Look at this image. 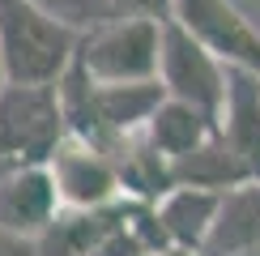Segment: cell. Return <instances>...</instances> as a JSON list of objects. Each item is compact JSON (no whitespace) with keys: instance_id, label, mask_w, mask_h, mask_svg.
I'll return each instance as SVG.
<instances>
[{"instance_id":"cell-3","label":"cell","mask_w":260,"mask_h":256,"mask_svg":"<svg viewBox=\"0 0 260 256\" xmlns=\"http://www.w3.org/2000/svg\"><path fill=\"white\" fill-rule=\"evenodd\" d=\"M56 85H9L0 90V167H47L64 141Z\"/></svg>"},{"instance_id":"cell-16","label":"cell","mask_w":260,"mask_h":256,"mask_svg":"<svg viewBox=\"0 0 260 256\" xmlns=\"http://www.w3.org/2000/svg\"><path fill=\"white\" fill-rule=\"evenodd\" d=\"M107 17H141V21H171L175 0H103Z\"/></svg>"},{"instance_id":"cell-14","label":"cell","mask_w":260,"mask_h":256,"mask_svg":"<svg viewBox=\"0 0 260 256\" xmlns=\"http://www.w3.org/2000/svg\"><path fill=\"white\" fill-rule=\"evenodd\" d=\"M141 141H145L154 154H162L167 163H179V158H188L192 149H197L209 133H218L209 120H205L201 111H192L188 103H175V99H162L158 111L149 115V124L141 128Z\"/></svg>"},{"instance_id":"cell-13","label":"cell","mask_w":260,"mask_h":256,"mask_svg":"<svg viewBox=\"0 0 260 256\" xmlns=\"http://www.w3.org/2000/svg\"><path fill=\"white\" fill-rule=\"evenodd\" d=\"M218 192H201V188H171L167 197L154 205V218L162 235H167V248H183L197 252L213 227V213H218Z\"/></svg>"},{"instance_id":"cell-9","label":"cell","mask_w":260,"mask_h":256,"mask_svg":"<svg viewBox=\"0 0 260 256\" xmlns=\"http://www.w3.org/2000/svg\"><path fill=\"white\" fill-rule=\"evenodd\" d=\"M218 133L260 179V77L243 69H226V99L218 115Z\"/></svg>"},{"instance_id":"cell-6","label":"cell","mask_w":260,"mask_h":256,"mask_svg":"<svg viewBox=\"0 0 260 256\" xmlns=\"http://www.w3.org/2000/svg\"><path fill=\"white\" fill-rule=\"evenodd\" d=\"M47 175L56 184L60 209H107L120 201V175H115V158L94 145H81L64 137L56 154L47 158Z\"/></svg>"},{"instance_id":"cell-2","label":"cell","mask_w":260,"mask_h":256,"mask_svg":"<svg viewBox=\"0 0 260 256\" xmlns=\"http://www.w3.org/2000/svg\"><path fill=\"white\" fill-rule=\"evenodd\" d=\"M158 30L162 21L107 17L77 39V69L99 85L154 81L158 77Z\"/></svg>"},{"instance_id":"cell-8","label":"cell","mask_w":260,"mask_h":256,"mask_svg":"<svg viewBox=\"0 0 260 256\" xmlns=\"http://www.w3.org/2000/svg\"><path fill=\"white\" fill-rule=\"evenodd\" d=\"M260 252V179L222 192L213 227L201 243V256H252Z\"/></svg>"},{"instance_id":"cell-18","label":"cell","mask_w":260,"mask_h":256,"mask_svg":"<svg viewBox=\"0 0 260 256\" xmlns=\"http://www.w3.org/2000/svg\"><path fill=\"white\" fill-rule=\"evenodd\" d=\"M158 256H197V252H183V248H167V252H158Z\"/></svg>"},{"instance_id":"cell-4","label":"cell","mask_w":260,"mask_h":256,"mask_svg":"<svg viewBox=\"0 0 260 256\" xmlns=\"http://www.w3.org/2000/svg\"><path fill=\"white\" fill-rule=\"evenodd\" d=\"M158 85L167 99L188 103L218 128L222 99H226V69L192 35H183L175 21H162L158 30Z\"/></svg>"},{"instance_id":"cell-17","label":"cell","mask_w":260,"mask_h":256,"mask_svg":"<svg viewBox=\"0 0 260 256\" xmlns=\"http://www.w3.org/2000/svg\"><path fill=\"white\" fill-rule=\"evenodd\" d=\"M0 256H39V248H35V239H17V235L0 231Z\"/></svg>"},{"instance_id":"cell-10","label":"cell","mask_w":260,"mask_h":256,"mask_svg":"<svg viewBox=\"0 0 260 256\" xmlns=\"http://www.w3.org/2000/svg\"><path fill=\"white\" fill-rule=\"evenodd\" d=\"M124 222V197L107 209H60V218L35 239L39 256H94L120 231Z\"/></svg>"},{"instance_id":"cell-5","label":"cell","mask_w":260,"mask_h":256,"mask_svg":"<svg viewBox=\"0 0 260 256\" xmlns=\"http://www.w3.org/2000/svg\"><path fill=\"white\" fill-rule=\"evenodd\" d=\"M171 21L197 39L222 69H243L260 77V30L231 0H175Z\"/></svg>"},{"instance_id":"cell-12","label":"cell","mask_w":260,"mask_h":256,"mask_svg":"<svg viewBox=\"0 0 260 256\" xmlns=\"http://www.w3.org/2000/svg\"><path fill=\"white\" fill-rule=\"evenodd\" d=\"M171 179H175V188H201V192H218L222 197V192L247 184L252 171H247V163L226 145L222 133H209L188 158L171 163Z\"/></svg>"},{"instance_id":"cell-1","label":"cell","mask_w":260,"mask_h":256,"mask_svg":"<svg viewBox=\"0 0 260 256\" xmlns=\"http://www.w3.org/2000/svg\"><path fill=\"white\" fill-rule=\"evenodd\" d=\"M77 39L30 0H0V73L9 85H56L77 56Z\"/></svg>"},{"instance_id":"cell-11","label":"cell","mask_w":260,"mask_h":256,"mask_svg":"<svg viewBox=\"0 0 260 256\" xmlns=\"http://www.w3.org/2000/svg\"><path fill=\"white\" fill-rule=\"evenodd\" d=\"M162 99H167V94H162L158 77L154 81H124V85H99L94 81V111H99V124L107 128V137L120 149L149 124V115L158 111Z\"/></svg>"},{"instance_id":"cell-15","label":"cell","mask_w":260,"mask_h":256,"mask_svg":"<svg viewBox=\"0 0 260 256\" xmlns=\"http://www.w3.org/2000/svg\"><path fill=\"white\" fill-rule=\"evenodd\" d=\"M30 5H35V9H43V13H51L56 21H64L69 30H77V35H85L90 26L107 21L103 0H30Z\"/></svg>"},{"instance_id":"cell-19","label":"cell","mask_w":260,"mask_h":256,"mask_svg":"<svg viewBox=\"0 0 260 256\" xmlns=\"http://www.w3.org/2000/svg\"><path fill=\"white\" fill-rule=\"evenodd\" d=\"M0 90H5V73H0Z\"/></svg>"},{"instance_id":"cell-7","label":"cell","mask_w":260,"mask_h":256,"mask_svg":"<svg viewBox=\"0 0 260 256\" xmlns=\"http://www.w3.org/2000/svg\"><path fill=\"white\" fill-rule=\"evenodd\" d=\"M60 218V197L47 167H0V231L39 239Z\"/></svg>"}]
</instances>
